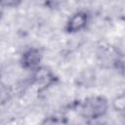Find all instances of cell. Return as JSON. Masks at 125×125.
<instances>
[{"instance_id": "6da1fadb", "label": "cell", "mask_w": 125, "mask_h": 125, "mask_svg": "<svg viewBox=\"0 0 125 125\" xmlns=\"http://www.w3.org/2000/svg\"><path fill=\"white\" fill-rule=\"evenodd\" d=\"M109 108L108 100L102 95L86 97L79 104V114L87 122H92L104 117Z\"/></svg>"}, {"instance_id": "7a4b0ae2", "label": "cell", "mask_w": 125, "mask_h": 125, "mask_svg": "<svg viewBox=\"0 0 125 125\" xmlns=\"http://www.w3.org/2000/svg\"><path fill=\"white\" fill-rule=\"evenodd\" d=\"M90 21V14L86 10H78L72 13L66 20L63 31L67 34H75L84 30Z\"/></svg>"}, {"instance_id": "3957f363", "label": "cell", "mask_w": 125, "mask_h": 125, "mask_svg": "<svg viewBox=\"0 0 125 125\" xmlns=\"http://www.w3.org/2000/svg\"><path fill=\"white\" fill-rule=\"evenodd\" d=\"M31 83L39 88V90H45L53 86L57 81L58 77L53 72V70L47 66L40 65L32 71Z\"/></svg>"}, {"instance_id": "277c9868", "label": "cell", "mask_w": 125, "mask_h": 125, "mask_svg": "<svg viewBox=\"0 0 125 125\" xmlns=\"http://www.w3.org/2000/svg\"><path fill=\"white\" fill-rule=\"evenodd\" d=\"M42 52L39 48L30 47L24 50L20 59L21 66L25 70L33 71L38 66L41 65Z\"/></svg>"}, {"instance_id": "5b68a950", "label": "cell", "mask_w": 125, "mask_h": 125, "mask_svg": "<svg viewBox=\"0 0 125 125\" xmlns=\"http://www.w3.org/2000/svg\"><path fill=\"white\" fill-rule=\"evenodd\" d=\"M112 107L116 111H123L125 107V97L124 94H120L117 97H115L112 101Z\"/></svg>"}, {"instance_id": "8992f818", "label": "cell", "mask_w": 125, "mask_h": 125, "mask_svg": "<svg viewBox=\"0 0 125 125\" xmlns=\"http://www.w3.org/2000/svg\"><path fill=\"white\" fill-rule=\"evenodd\" d=\"M21 4V1L19 0H3L0 1V7L3 8H16Z\"/></svg>"}, {"instance_id": "52a82bcc", "label": "cell", "mask_w": 125, "mask_h": 125, "mask_svg": "<svg viewBox=\"0 0 125 125\" xmlns=\"http://www.w3.org/2000/svg\"><path fill=\"white\" fill-rule=\"evenodd\" d=\"M2 16H3V12H2V10H0V21L2 19Z\"/></svg>"}, {"instance_id": "ba28073f", "label": "cell", "mask_w": 125, "mask_h": 125, "mask_svg": "<svg viewBox=\"0 0 125 125\" xmlns=\"http://www.w3.org/2000/svg\"><path fill=\"white\" fill-rule=\"evenodd\" d=\"M0 77H1V74H0Z\"/></svg>"}, {"instance_id": "9c48e42d", "label": "cell", "mask_w": 125, "mask_h": 125, "mask_svg": "<svg viewBox=\"0 0 125 125\" xmlns=\"http://www.w3.org/2000/svg\"><path fill=\"white\" fill-rule=\"evenodd\" d=\"M89 125H90V124H89Z\"/></svg>"}]
</instances>
